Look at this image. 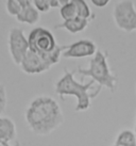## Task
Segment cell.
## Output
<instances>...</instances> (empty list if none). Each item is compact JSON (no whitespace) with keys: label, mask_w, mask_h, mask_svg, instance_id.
<instances>
[{"label":"cell","mask_w":136,"mask_h":146,"mask_svg":"<svg viewBox=\"0 0 136 146\" xmlns=\"http://www.w3.org/2000/svg\"><path fill=\"white\" fill-rule=\"evenodd\" d=\"M30 50L28 37L20 28H12L9 32V51L13 62L20 65L24 56Z\"/></svg>","instance_id":"obj_6"},{"label":"cell","mask_w":136,"mask_h":146,"mask_svg":"<svg viewBox=\"0 0 136 146\" xmlns=\"http://www.w3.org/2000/svg\"><path fill=\"white\" fill-rule=\"evenodd\" d=\"M40 18V12L34 8L33 4H29L22 8L21 12L17 15L16 19L21 24H27V25H35L38 23Z\"/></svg>","instance_id":"obj_11"},{"label":"cell","mask_w":136,"mask_h":146,"mask_svg":"<svg viewBox=\"0 0 136 146\" xmlns=\"http://www.w3.org/2000/svg\"><path fill=\"white\" fill-rule=\"evenodd\" d=\"M95 85V81L90 80L87 83H81L75 79V72H69L68 69H64V75L56 81L55 93L62 99L65 96H73L77 98V105L75 108L76 112H83L87 111L90 108V99L96 98L98 92L95 91L89 93Z\"/></svg>","instance_id":"obj_2"},{"label":"cell","mask_w":136,"mask_h":146,"mask_svg":"<svg viewBox=\"0 0 136 146\" xmlns=\"http://www.w3.org/2000/svg\"><path fill=\"white\" fill-rule=\"evenodd\" d=\"M8 104V97H7V90L2 83H0V114L4 112Z\"/></svg>","instance_id":"obj_17"},{"label":"cell","mask_w":136,"mask_h":146,"mask_svg":"<svg viewBox=\"0 0 136 146\" xmlns=\"http://www.w3.org/2000/svg\"><path fill=\"white\" fill-rule=\"evenodd\" d=\"M135 134H136V124H135Z\"/></svg>","instance_id":"obj_22"},{"label":"cell","mask_w":136,"mask_h":146,"mask_svg":"<svg viewBox=\"0 0 136 146\" xmlns=\"http://www.w3.org/2000/svg\"><path fill=\"white\" fill-rule=\"evenodd\" d=\"M108 54L106 51L98 49L95 56L89 61L88 68H78V74L82 77H90L92 80L98 83V88H106L112 93H115L117 89V77L112 73L108 62Z\"/></svg>","instance_id":"obj_4"},{"label":"cell","mask_w":136,"mask_h":146,"mask_svg":"<svg viewBox=\"0 0 136 146\" xmlns=\"http://www.w3.org/2000/svg\"><path fill=\"white\" fill-rule=\"evenodd\" d=\"M115 145L118 146H136L135 131L124 129L117 135Z\"/></svg>","instance_id":"obj_12"},{"label":"cell","mask_w":136,"mask_h":146,"mask_svg":"<svg viewBox=\"0 0 136 146\" xmlns=\"http://www.w3.org/2000/svg\"><path fill=\"white\" fill-rule=\"evenodd\" d=\"M48 2H49V4H50V7H51V9L59 8V7H61L59 0H48Z\"/></svg>","instance_id":"obj_19"},{"label":"cell","mask_w":136,"mask_h":146,"mask_svg":"<svg viewBox=\"0 0 136 146\" xmlns=\"http://www.w3.org/2000/svg\"><path fill=\"white\" fill-rule=\"evenodd\" d=\"M113 18L117 28L124 32L136 30V9L132 0H120L113 10Z\"/></svg>","instance_id":"obj_5"},{"label":"cell","mask_w":136,"mask_h":146,"mask_svg":"<svg viewBox=\"0 0 136 146\" xmlns=\"http://www.w3.org/2000/svg\"><path fill=\"white\" fill-rule=\"evenodd\" d=\"M29 129L36 135H48L64 123L63 111L54 98L40 95L30 102L24 113Z\"/></svg>","instance_id":"obj_1"},{"label":"cell","mask_w":136,"mask_h":146,"mask_svg":"<svg viewBox=\"0 0 136 146\" xmlns=\"http://www.w3.org/2000/svg\"><path fill=\"white\" fill-rule=\"evenodd\" d=\"M19 66L21 70L28 75H38L51 68V66H49L43 58L31 50H29L24 56Z\"/></svg>","instance_id":"obj_8"},{"label":"cell","mask_w":136,"mask_h":146,"mask_svg":"<svg viewBox=\"0 0 136 146\" xmlns=\"http://www.w3.org/2000/svg\"><path fill=\"white\" fill-rule=\"evenodd\" d=\"M5 9H7V12H8L9 15L17 17V15L22 10V5L17 0H7V2H5Z\"/></svg>","instance_id":"obj_15"},{"label":"cell","mask_w":136,"mask_h":146,"mask_svg":"<svg viewBox=\"0 0 136 146\" xmlns=\"http://www.w3.org/2000/svg\"><path fill=\"white\" fill-rule=\"evenodd\" d=\"M89 25V21L88 19H84L81 17H73L71 19L68 21H64L62 24H59L54 26L55 29H65L66 31H68L71 34H77L80 33L82 31H84L85 29L88 27Z\"/></svg>","instance_id":"obj_10"},{"label":"cell","mask_w":136,"mask_h":146,"mask_svg":"<svg viewBox=\"0 0 136 146\" xmlns=\"http://www.w3.org/2000/svg\"><path fill=\"white\" fill-rule=\"evenodd\" d=\"M97 45L92 40H79L70 45H66L62 57L65 59H81V58L94 57L97 52Z\"/></svg>","instance_id":"obj_7"},{"label":"cell","mask_w":136,"mask_h":146,"mask_svg":"<svg viewBox=\"0 0 136 146\" xmlns=\"http://www.w3.org/2000/svg\"><path fill=\"white\" fill-rule=\"evenodd\" d=\"M18 2H20V4L22 5V8L26 7V5H29V4H32L31 0H17Z\"/></svg>","instance_id":"obj_20"},{"label":"cell","mask_w":136,"mask_h":146,"mask_svg":"<svg viewBox=\"0 0 136 146\" xmlns=\"http://www.w3.org/2000/svg\"><path fill=\"white\" fill-rule=\"evenodd\" d=\"M0 145H1V143H0Z\"/></svg>","instance_id":"obj_25"},{"label":"cell","mask_w":136,"mask_h":146,"mask_svg":"<svg viewBox=\"0 0 136 146\" xmlns=\"http://www.w3.org/2000/svg\"><path fill=\"white\" fill-rule=\"evenodd\" d=\"M77 11V16L84 18V19H88L90 21L92 18H95V15H92L90 9L88 7L87 2L85 0H70Z\"/></svg>","instance_id":"obj_13"},{"label":"cell","mask_w":136,"mask_h":146,"mask_svg":"<svg viewBox=\"0 0 136 146\" xmlns=\"http://www.w3.org/2000/svg\"><path fill=\"white\" fill-rule=\"evenodd\" d=\"M28 41L30 50L43 58L51 67L60 62L66 48L65 45L57 44L53 33L44 27H36L31 30Z\"/></svg>","instance_id":"obj_3"},{"label":"cell","mask_w":136,"mask_h":146,"mask_svg":"<svg viewBox=\"0 0 136 146\" xmlns=\"http://www.w3.org/2000/svg\"><path fill=\"white\" fill-rule=\"evenodd\" d=\"M112 146H118V145H115V144H114V145H112Z\"/></svg>","instance_id":"obj_24"},{"label":"cell","mask_w":136,"mask_h":146,"mask_svg":"<svg viewBox=\"0 0 136 146\" xmlns=\"http://www.w3.org/2000/svg\"><path fill=\"white\" fill-rule=\"evenodd\" d=\"M5 146H11V145H9V144H8V145H5ZM16 146H18V144H17V145Z\"/></svg>","instance_id":"obj_23"},{"label":"cell","mask_w":136,"mask_h":146,"mask_svg":"<svg viewBox=\"0 0 136 146\" xmlns=\"http://www.w3.org/2000/svg\"><path fill=\"white\" fill-rule=\"evenodd\" d=\"M70 0H59V2H60V5H63L65 3H68Z\"/></svg>","instance_id":"obj_21"},{"label":"cell","mask_w":136,"mask_h":146,"mask_svg":"<svg viewBox=\"0 0 136 146\" xmlns=\"http://www.w3.org/2000/svg\"><path fill=\"white\" fill-rule=\"evenodd\" d=\"M90 1L97 8H104L111 2V0H90Z\"/></svg>","instance_id":"obj_18"},{"label":"cell","mask_w":136,"mask_h":146,"mask_svg":"<svg viewBox=\"0 0 136 146\" xmlns=\"http://www.w3.org/2000/svg\"><path fill=\"white\" fill-rule=\"evenodd\" d=\"M16 139V125L10 117L0 116V143L2 146L8 145Z\"/></svg>","instance_id":"obj_9"},{"label":"cell","mask_w":136,"mask_h":146,"mask_svg":"<svg viewBox=\"0 0 136 146\" xmlns=\"http://www.w3.org/2000/svg\"><path fill=\"white\" fill-rule=\"evenodd\" d=\"M60 15L63 18V21H68L73 17H77V11L75 5L69 1L68 3H65L60 7Z\"/></svg>","instance_id":"obj_14"},{"label":"cell","mask_w":136,"mask_h":146,"mask_svg":"<svg viewBox=\"0 0 136 146\" xmlns=\"http://www.w3.org/2000/svg\"><path fill=\"white\" fill-rule=\"evenodd\" d=\"M31 2L40 13H47L51 9L48 0H31Z\"/></svg>","instance_id":"obj_16"}]
</instances>
